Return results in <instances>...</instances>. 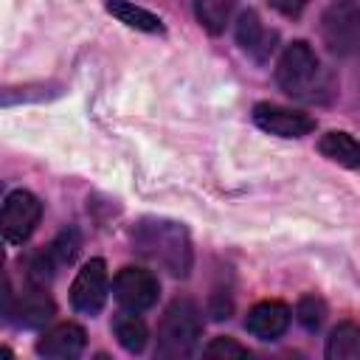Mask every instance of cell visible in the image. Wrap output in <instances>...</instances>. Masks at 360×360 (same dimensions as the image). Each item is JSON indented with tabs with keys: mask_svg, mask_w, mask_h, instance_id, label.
Segmentation results:
<instances>
[{
	"mask_svg": "<svg viewBox=\"0 0 360 360\" xmlns=\"http://www.w3.org/2000/svg\"><path fill=\"white\" fill-rule=\"evenodd\" d=\"M132 242H135V250L141 256H146L149 262L160 264L166 273L172 276H188L191 270V239H188V231L180 225V222H172V219H141L135 225V233H132Z\"/></svg>",
	"mask_w": 360,
	"mask_h": 360,
	"instance_id": "obj_1",
	"label": "cell"
},
{
	"mask_svg": "<svg viewBox=\"0 0 360 360\" xmlns=\"http://www.w3.org/2000/svg\"><path fill=\"white\" fill-rule=\"evenodd\" d=\"M202 335V315L200 307L188 298H174L158 326V354L177 360L188 357L197 349V340Z\"/></svg>",
	"mask_w": 360,
	"mask_h": 360,
	"instance_id": "obj_2",
	"label": "cell"
},
{
	"mask_svg": "<svg viewBox=\"0 0 360 360\" xmlns=\"http://www.w3.org/2000/svg\"><path fill=\"white\" fill-rule=\"evenodd\" d=\"M321 37L329 51L346 56L360 51V3L357 0H335L321 14Z\"/></svg>",
	"mask_w": 360,
	"mask_h": 360,
	"instance_id": "obj_3",
	"label": "cell"
},
{
	"mask_svg": "<svg viewBox=\"0 0 360 360\" xmlns=\"http://www.w3.org/2000/svg\"><path fill=\"white\" fill-rule=\"evenodd\" d=\"M276 82L295 98H312L309 90L318 84V56L307 42H292L284 48L276 68Z\"/></svg>",
	"mask_w": 360,
	"mask_h": 360,
	"instance_id": "obj_4",
	"label": "cell"
},
{
	"mask_svg": "<svg viewBox=\"0 0 360 360\" xmlns=\"http://www.w3.org/2000/svg\"><path fill=\"white\" fill-rule=\"evenodd\" d=\"M39 217H42V202H39L31 191H25V188L11 191V194L6 197L3 214H0L3 239H6L8 245H22V242L34 233Z\"/></svg>",
	"mask_w": 360,
	"mask_h": 360,
	"instance_id": "obj_5",
	"label": "cell"
},
{
	"mask_svg": "<svg viewBox=\"0 0 360 360\" xmlns=\"http://www.w3.org/2000/svg\"><path fill=\"white\" fill-rule=\"evenodd\" d=\"M112 295H115V301L124 309L143 312V309H149V307L158 304L160 284L143 267H124V270H118V276L112 281Z\"/></svg>",
	"mask_w": 360,
	"mask_h": 360,
	"instance_id": "obj_6",
	"label": "cell"
},
{
	"mask_svg": "<svg viewBox=\"0 0 360 360\" xmlns=\"http://www.w3.org/2000/svg\"><path fill=\"white\" fill-rule=\"evenodd\" d=\"M104 301H107V267L101 259H90L79 270L70 287V304L82 315H96L101 312Z\"/></svg>",
	"mask_w": 360,
	"mask_h": 360,
	"instance_id": "obj_7",
	"label": "cell"
},
{
	"mask_svg": "<svg viewBox=\"0 0 360 360\" xmlns=\"http://www.w3.org/2000/svg\"><path fill=\"white\" fill-rule=\"evenodd\" d=\"M253 121L264 132L278 135V138H301V135L315 129V118H309L307 112L276 107V104H256L253 107Z\"/></svg>",
	"mask_w": 360,
	"mask_h": 360,
	"instance_id": "obj_8",
	"label": "cell"
},
{
	"mask_svg": "<svg viewBox=\"0 0 360 360\" xmlns=\"http://www.w3.org/2000/svg\"><path fill=\"white\" fill-rule=\"evenodd\" d=\"M290 326V309L281 301H259L248 318L245 329L259 340H278Z\"/></svg>",
	"mask_w": 360,
	"mask_h": 360,
	"instance_id": "obj_9",
	"label": "cell"
},
{
	"mask_svg": "<svg viewBox=\"0 0 360 360\" xmlns=\"http://www.w3.org/2000/svg\"><path fill=\"white\" fill-rule=\"evenodd\" d=\"M84 343H87V335L79 323H56L39 338L37 352L53 360H70L84 352Z\"/></svg>",
	"mask_w": 360,
	"mask_h": 360,
	"instance_id": "obj_10",
	"label": "cell"
},
{
	"mask_svg": "<svg viewBox=\"0 0 360 360\" xmlns=\"http://www.w3.org/2000/svg\"><path fill=\"white\" fill-rule=\"evenodd\" d=\"M6 312L14 315V321H17L20 326H25V329H39V326H45V323L53 318V301H51V295H48V292L42 290V284H39V287L22 292V295L17 298V304H8Z\"/></svg>",
	"mask_w": 360,
	"mask_h": 360,
	"instance_id": "obj_11",
	"label": "cell"
},
{
	"mask_svg": "<svg viewBox=\"0 0 360 360\" xmlns=\"http://www.w3.org/2000/svg\"><path fill=\"white\" fill-rule=\"evenodd\" d=\"M236 39H239V45H242L253 59H264V56L273 51L276 34L262 25V20H259L256 11H245V14L239 17V25H236Z\"/></svg>",
	"mask_w": 360,
	"mask_h": 360,
	"instance_id": "obj_12",
	"label": "cell"
},
{
	"mask_svg": "<svg viewBox=\"0 0 360 360\" xmlns=\"http://www.w3.org/2000/svg\"><path fill=\"white\" fill-rule=\"evenodd\" d=\"M107 11L129 28H138V31H146V34H160L163 31L160 17H155L152 11H146V8H141L129 0H107Z\"/></svg>",
	"mask_w": 360,
	"mask_h": 360,
	"instance_id": "obj_13",
	"label": "cell"
},
{
	"mask_svg": "<svg viewBox=\"0 0 360 360\" xmlns=\"http://www.w3.org/2000/svg\"><path fill=\"white\" fill-rule=\"evenodd\" d=\"M318 149H321V155H326L329 160H335L340 166H349V169L360 166V143L349 132H326L321 138Z\"/></svg>",
	"mask_w": 360,
	"mask_h": 360,
	"instance_id": "obj_14",
	"label": "cell"
},
{
	"mask_svg": "<svg viewBox=\"0 0 360 360\" xmlns=\"http://www.w3.org/2000/svg\"><path fill=\"white\" fill-rule=\"evenodd\" d=\"M326 357L329 360H360V326L352 321L338 323L326 340Z\"/></svg>",
	"mask_w": 360,
	"mask_h": 360,
	"instance_id": "obj_15",
	"label": "cell"
},
{
	"mask_svg": "<svg viewBox=\"0 0 360 360\" xmlns=\"http://www.w3.org/2000/svg\"><path fill=\"white\" fill-rule=\"evenodd\" d=\"M112 332H115L118 343H121L127 352H132V354L143 352L146 338H149L146 323L138 318V312H129V309L121 312V315H115V321H112Z\"/></svg>",
	"mask_w": 360,
	"mask_h": 360,
	"instance_id": "obj_16",
	"label": "cell"
},
{
	"mask_svg": "<svg viewBox=\"0 0 360 360\" xmlns=\"http://www.w3.org/2000/svg\"><path fill=\"white\" fill-rule=\"evenodd\" d=\"M233 6H236V0H194L197 20L211 34H219L225 28V22L231 20Z\"/></svg>",
	"mask_w": 360,
	"mask_h": 360,
	"instance_id": "obj_17",
	"label": "cell"
},
{
	"mask_svg": "<svg viewBox=\"0 0 360 360\" xmlns=\"http://www.w3.org/2000/svg\"><path fill=\"white\" fill-rule=\"evenodd\" d=\"M79 248H82L79 231H76V228H65V231L53 239V245H51L48 250H51V256H53L56 264H73L76 256H79Z\"/></svg>",
	"mask_w": 360,
	"mask_h": 360,
	"instance_id": "obj_18",
	"label": "cell"
},
{
	"mask_svg": "<svg viewBox=\"0 0 360 360\" xmlns=\"http://www.w3.org/2000/svg\"><path fill=\"white\" fill-rule=\"evenodd\" d=\"M295 318H298L301 326L318 329L323 323V318H326V304L321 298H315V295H304L298 301V307H295Z\"/></svg>",
	"mask_w": 360,
	"mask_h": 360,
	"instance_id": "obj_19",
	"label": "cell"
},
{
	"mask_svg": "<svg viewBox=\"0 0 360 360\" xmlns=\"http://www.w3.org/2000/svg\"><path fill=\"white\" fill-rule=\"evenodd\" d=\"M205 357H248V349L239 346L236 340L231 338H214L205 349H202Z\"/></svg>",
	"mask_w": 360,
	"mask_h": 360,
	"instance_id": "obj_20",
	"label": "cell"
},
{
	"mask_svg": "<svg viewBox=\"0 0 360 360\" xmlns=\"http://www.w3.org/2000/svg\"><path fill=\"white\" fill-rule=\"evenodd\" d=\"M307 3H309V0H270V6H273L276 11H281V14H287V17L301 14V8H304Z\"/></svg>",
	"mask_w": 360,
	"mask_h": 360,
	"instance_id": "obj_21",
	"label": "cell"
}]
</instances>
